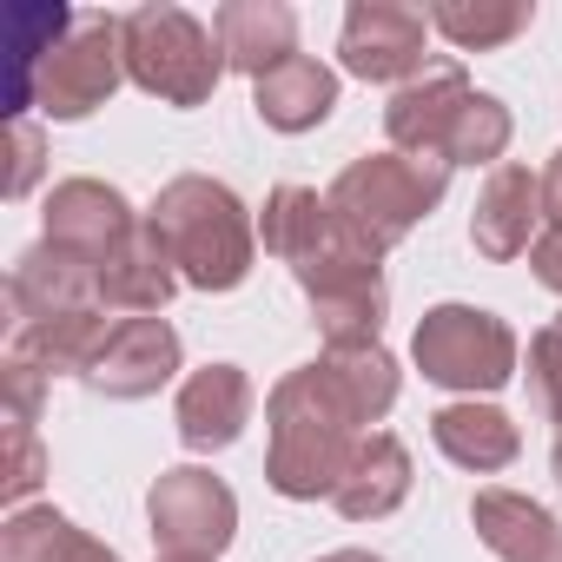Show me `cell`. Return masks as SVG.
Here are the masks:
<instances>
[{
  "label": "cell",
  "instance_id": "cell-1",
  "mask_svg": "<svg viewBox=\"0 0 562 562\" xmlns=\"http://www.w3.org/2000/svg\"><path fill=\"white\" fill-rule=\"evenodd\" d=\"M265 424H271V450H265V483L292 503H318L345 483L358 443L371 437L358 424V411L345 404V391L331 384L325 364H299L271 384L265 397Z\"/></svg>",
  "mask_w": 562,
  "mask_h": 562
},
{
  "label": "cell",
  "instance_id": "cell-2",
  "mask_svg": "<svg viewBox=\"0 0 562 562\" xmlns=\"http://www.w3.org/2000/svg\"><path fill=\"white\" fill-rule=\"evenodd\" d=\"M153 238L166 245L179 285L192 292H238L258 258V225L245 212V199L205 172H179L172 186H159L153 212H146Z\"/></svg>",
  "mask_w": 562,
  "mask_h": 562
},
{
  "label": "cell",
  "instance_id": "cell-3",
  "mask_svg": "<svg viewBox=\"0 0 562 562\" xmlns=\"http://www.w3.org/2000/svg\"><path fill=\"white\" fill-rule=\"evenodd\" d=\"M258 238L271 258H285L299 292L318 305V299H338L351 285H378L384 278V251L351 225L338 218L331 199H318L312 186H278L258 212Z\"/></svg>",
  "mask_w": 562,
  "mask_h": 562
},
{
  "label": "cell",
  "instance_id": "cell-4",
  "mask_svg": "<svg viewBox=\"0 0 562 562\" xmlns=\"http://www.w3.org/2000/svg\"><path fill=\"white\" fill-rule=\"evenodd\" d=\"M443 186H450V166H437V159H411V153H364V159H351L338 179H331V205H338V218H351L378 251H391L397 238H411L430 212H437V199H443Z\"/></svg>",
  "mask_w": 562,
  "mask_h": 562
},
{
  "label": "cell",
  "instance_id": "cell-5",
  "mask_svg": "<svg viewBox=\"0 0 562 562\" xmlns=\"http://www.w3.org/2000/svg\"><path fill=\"white\" fill-rule=\"evenodd\" d=\"M126 21V80L146 87L166 106H205L225 54L218 34H205V21H192L186 8H133Z\"/></svg>",
  "mask_w": 562,
  "mask_h": 562
},
{
  "label": "cell",
  "instance_id": "cell-6",
  "mask_svg": "<svg viewBox=\"0 0 562 562\" xmlns=\"http://www.w3.org/2000/svg\"><path fill=\"white\" fill-rule=\"evenodd\" d=\"M411 358L430 384L476 397V391H503L516 378V331L483 305H430L411 338Z\"/></svg>",
  "mask_w": 562,
  "mask_h": 562
},
{
  "label": "cell",
  "instance_id": "cell-7",
  "mask_svg": "<svg viewBox=\"0 0 562 562\" xmlns=\"http://www.w3.org/2000/svg\"><path fill=\"white\" fill-rule=\"evenodd\" d=\"M126 80V21L113 14H87L34 74V106L47 120H87L93 106H106Z\"/></svg>",
  "mask_w": 562,
  "mask_h": 562
},
{
  "label": "cell",
  "instance_id": "cell-8",
  "mask_svg": "<svg viewBox=\"0 0 562 562\" xmlns=\"http://www.w3.org/2000/svg\"><path fill=\"white\" fill-rule=\"evenodd\" d=\"M146 522H153L159 555H212L218 562V549L238 536V496L225 490V476H212L199 463H179V470L153 476Z\"/></svg>",
  "mask_w": 562,
  "mask_h": 562
},
{
  "label": "cell",
  "instance_id": "cell-9",
  "mask_svg": "<svg viewBox=\"0 0 562 562\" xmlns=\"http://www.w3.org/2000/svg\"><path fill=\"white\" fill-rule=\"evenodd\" d=\"M476 100V87L463 80V60H430L411 87L391 93L384 106V133H391V153H411V159H437L450 166V133L463 120V106Z\"/></svg>",
  "mask_w": 562,
  "mask_h": 562
},
{
  "label": "cell",
  "instance_id": "cell-10",
  "mask_svg": "<svg viewBox=\"0 0 562 562\" xmlns=\"http://www.w3.org/2000/svg\"><path fill=\"white\" fill-rule=\"evenodd\" d=\"M424 27H430V14H417V8H397V0H358V8L345 14V41H338L345 74L378 80V87H391V80L411 87L430 67L424 60Z\"/></svg>",
  "mask_w": 562,
  "mask_h": 562
},
{
  "label": "cell",
  "instance_id": "cell-11",
  "mask_svg": "<svg viewBox=\"0 0 562 562\" xmlns=\"http://www.w3.org/2000/svg\"><path fill=\"white\" fill-rule=\"evenodd\" d=\"M8 305H14V325H47V318H74V312H100V265L41 238L14 258V278H8Z\"/></svg>",
  "mask_w": 562,
  "mask_h": 562
},
{
  "label": "cell",
  "instance_id": "cell-12",
  "mask_svg": "<svg viewBox=\"0 0 562 562\" xmlns=\"http://www.w3.org/2000/svg\"><path fill=\"white\" fill-rule=\"evenodd\" d=\"M172 371H179V331L166 318H120L80 384L93 397L133 404V397H153L159 384H172Z\"/></svg>",
  "mask_w": 562,
  "mask_h": 562
},
{
  "label": "cell",
  "instance_id": "cell-13",
  "mask_svg": "<svg viewBox=\"0 0 562 562\" xmlns=\"http://www.w3.org/2000/svg\"><path fill=\"white\" fill-rule=\"evenodd\" d=\"M133 232H139V218H133L126 192L106 186V179H60L47 192V238L93 258V265H106Z\"/></svg>",
  "mask_w": 562,
  "mask_h": 562
},
{
  "label": "cell",
  "instance_id": "cell-14",
  "mask_svg": "<svg viewBox=\"0 0 562 562\" xmlns=\"http://www.w3.org/2000/svg\"><path fill=\"white\" fill-rule=\"evenodd\" d=\"M542 172H529V166H516V159H503L496 172H490V186L476 192V212H470V245L490 258V265H509V258H522L542 232Z\"/></svg>",
  "mask_w": 562,
  "mask_h": 562
},
{
  "label": "cell",
  "instance_id": "cell-15",
  "mask_svg": "<svg viewBox=\"0 0 562 562\" xmlns=\"http://www.w3.org/2000/svg\"><path fill=\"white\" fill-rule=\"evenodd\" d=\"M172 424H179V443L186 450H225L245 437L251 424V378L238 364H205L179 384V404H172Z\"/></svg>",
  "mask_w": 562,
  "mask_h": 562
},
{
  "label": "cell",
  "instance_id": "cell-16",
  "mask_svg": "<svg viewBox=\"0 0 562 562\" xmlns=\"http://www.w3.org/2000/svg\"><path fill=\"white\" fill-rule=\"evenodd\" d=\"M212 34H218L225 67L251 80H265L271 67H285L299 54V14L285 0H225L212 14Z\"/></svg>",
  "mask_w": 562,
  "mask_h": 562
},
{
  "label": "cell",
  "instance_id": "cell-17",
  "mask_svg": "<svg viewBox=\"0 0 562 562\" xmlns=\"http://www.w3.org/2000/svg\"><path fill=\"white\" fill-rule=\"evenodd\" d=\"M470 522L496 562H562V522L522 490H476Z\"/></svg>",
  "mask_w": 562,
  "mask_h": 562
},
{
  "label": "cell",
  "instance_id": "cell-18",
  "mask_svg": "<svg viewBox=\"0 0 562 562\" xmlns=\"http://www.w3.org/2000/svg\"><path fill=\"white\" fill-rule=\"evenodd\" d=\"M251 106H258V120L271 133H312L338 106V74L318 67L312 54H292L285 67H271L265 80H251Z\"/></svg>",
  "mask_w": 562,
  "mask_h": 562
},
{
  "label": "cell",
  "instance_id": "cell-19",
  "mask_svg": "<svg viewBox=\"0 0 562 562\" xmlns=\"http://www.w3.org/2000/svg\"><path fill=\"white\" fill-rule=\"evenodd\" d=\"M172 292H179V271H172L166 245L153 238V225L139 218V232H133V238L100 265V305L133 312V318H159Z\"/></svg>",
  "mask_w": 562,
  "mask_h": 562
},
{
  "label": "cell",
  "instance_id": "cell-20",
  "mask_svg": "<svg viewBox=\"0 0 562 562\" xmlns=\"http://www.w3.org/2000/svg\"><path fill=\"white\" fill-rule=\"evenodd\" d=\"M404 496H411V450H404L391 430H371V437L358 443L345 483L331 490V503H338L345 522H378V516H391Z\"/></svg>",
  "mask_w": 562,
  "mask_h": 562
},
{
  "label": "cell",
  "instance_id": "cell-21",
  "mask_svg": "<svg viewBox=\"0 0 562 562\" xmlns=\"http://www.w3.org/2000/svg\"><path fill=\"white\" fill-rule=\"evenodd\" d=\"M430 437H437V450L457 463V470H476V476H490V470H509L516 463V450H522V430L496 411V404H443L437 417H430Z\"/></svg>",
  "mask_w": 562,
  "mask_h": 562
},
{
  "label": "cell",
  "instance_id": "cell-22",
  "mask_svg": "<svg viewBox=\"0 0 562 562\" xmlns=\"http://www.w3.org/2000/svg\"><path fill=\"white\" fill-rule=\"evenodd\" d=\"M106 318L100 312H74V318H47V325H14V345L8 358L41 371V378H87V364L100 358L106 345Z\"/></svg>",
  "mask_w": 562,
  "mask_h": 562
},
{
  "label": "cell",
  "instance_id": "cell-23",
  "mask_svg": "<svg viewBox=\"0 0 562 562\" xmlns=\"http://www.w3.org/2000/svg\"><path fill=\"white\" fill-rule=\"evenodd\" d=\"M0 562H120L60 509H14L0 529Z\"/></svg>",
  "mask_w": 562,
  "mask_h": 562
},
{
  "label": "cell",
  "instance_id": "cell-24",
  "mask_svg": "<svg viewBox=\"0 0 562 562\" xmlns=\"http://www.w3.org/2000/svg\"><path fill=\"white\" fill-rule=\"evenodd\" d=\"M529 21H536V0H437V8H430V27H437L457 54L509 47Z\"/></svg>",
  "mask_w": 562,
  "mask_h": 562
},
{
  "label": "cell",
  "instance_id": "cell-25",
  "mask_svg": "<svg viewBox=\"0 0 562 562\" xmlns=\"http://www.w3.org/2000/svg\"><path fill=\"white\" fill-rule=\"evenodd\" d=\"M318 364L331 371V384L345 391V404L358 411V424H364V430L391 417V404H397V358H391L384 345H351V351H325Z\"/></svg>",
  "mask_w": 562,
  "mask_h": 562
},
{
  "label": "cell",
  "instance_id": "cell-26",
  "mask_svg": "<svg viewBox=\"0 0 562 562\" xmlns=\"http://www.w3.org/2000/svg\"><path fill=\"white\" fill-rule=\"evenodd\" d=\"M509 106L503 100H490V93H476L470 106H463V120H457V133H450V166H503V153H509Z\"/></svg>",
  "mask_w": 562,
  "mask_h": 562
},
{
  "label": "cell",
  "instance_id": "cell-27",
  "mask_svg": "<svg viewBox=\"0 0 562 562\" xmlns=\"http://www.w3.org/2000/svg\"><path fill=\"white\" fill-rule=\"evenodd\" d=\"M529 404L542 411V424L562 430V318L529 338Z\"/></svg>",
  "mask_w": 562,
  "mask_h": 562
},
{
  "label": "cell",
  "instance_id": "cell-28",
  "mask_svg": "<svg viewBox=\"0 0 562 562\" xmlns=\"http://www.w3.org/2000/svg\"><path fill=\"white\" fill-rule=\"evenodd\" d=\"M8 443H14V463H8V503H14V509H27V496H34V490H41V476H47V457H41L34 430H8Z\"/></svg>",
  "mask_w": 562,
  "mask_h": 562
},
{
  "label": "cell",
  "instance_id": "cell-29",
  "mask_svg": "<svg viewBox=\"0 0 562 562\" xmlns=\"http://www.w3.org/2000/svg\"><path fill=\"white\" fill-rule=\"evenodd\" d=\"M41 159H47V139H41V126L21 113V120H14V179H8V199H27V192H34Z\"/></svg>",
  "mask_w": 562,
  "mask_h": 562
},
{
  "label": "cell",
  "instance_id": "cell-30",
  "mask_svg": "<svg viewBox=\"0 0 562 562\" xmlns=\"http://www.w3.org/2000/svg\"><path fill=\"white\" fill-rule=\"evenodd\" d=\"M529 265H536V278L549 292H562V225H549L536 245H529Z\"/></svg>",
  "mask_w": 562,
  "mask_h": 562
},
{
  "label": "cell",
  "instance_id": "cell-31",
  "mask_svg": "<svg viewBox=\"0 0 562 562\" xmlns=\"http://www.w3.org/2000/svg\"><path fill=\"white\" fill-rule=\"evenodd\" d=\"M542 218L562 225V153H549V166H542Z\"/></svg>",
  "mask_w": 562,
  "mask_h": 562
},
{
  "label": "cell",
  "instance_id": "cell-32",
  "mask_svg": "<svg viewBox=\"0 0 562 562\" xmlns=\"http://www.w3.org/2000/svg\"><path fill=\"white\" fill-rule=\"evenodd\" d=\"M318 562H384V555H371V549H331V555H318Z\"/></svg>",
  "mask_w": 562,
  "mask_h": 562
},
{
  "label": "cell",
  "instance_id": "cell-33",
  "mask_svg": "<svg viewBox=\"0 0 562 562\" xmlns=\"http://www.w3.org/2000/svg\"><path fill=\"white\" fill-rule=\"evenodd\" d=\"M159 562H212V555H159Z\"/></svg>",
  "mask_w": 562,
  "mask_h": 562
},
{
  "label": "cell",
  "instance_id": "cell-34",
  "mask_svg": "<svg viewBox=\"0 0 562 562\" xmlns=\"http://www.w3.org/2000/svg\"><path fill=\"white\" fill-rule=\"evenodd\" d=\"M555 483H562V430H555Z\"/></svg>",
  "mask_w": 562,
  "mask_h": 562
}]
</instances>
